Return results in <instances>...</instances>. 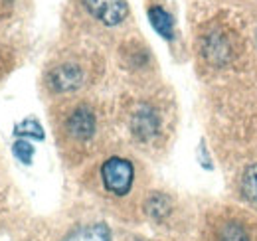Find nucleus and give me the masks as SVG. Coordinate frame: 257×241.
Instances as JSON below:
<instances>
[{"instance_id": "obj_6", "label": "nucleus", "mask_w": 257, "mask_h": 241, "mask_svg": "<svg viewBox=\"0 0 257 241\" xmlns=\"http://www.w3.org/2000/svg\"><path fill=\"white\" fill-rule=\"evenodd\" d=\"M93 75V65L81 56H65L54 61L44 73V87L50 95L64 97L81 91Z\"/></svg>"}, {"instance_id": "obj_11", "label": "nucleus", "mask_w": 257, "mask_h": 241, "mask_svg": "<svg viewBox=\"0 0 257 241\" xmlns=\"http://www.w3.org/2000/svg\"><path fill=\"white\" fill-rule=\"evenodd\" d=\"M147 14H149L151 26L155 28V32H157L161 38L172 42V40H174V18H172V14H170L166 8L159 6V4L149 6Z\"/></svg>"}, {"instance_id": "obj_4", "label": "nucleus", "mask_w": 257, "mask_h": 241, "mask_svg": "<svg viewBox=\"0 0 257 241\" xmlns=\"http://www.w3.org/2000/svg\"><path fill=\"white\" fill-rule=\"evenodd\" d=\"M198 241H257V213L231 204L212 206L200 217Z\"/></svg>"}, {"instance_id": "obj_5", "label": "nucleus", "mask_w": 257, "mask_h": 241, "mask_svg": "<svg viewBox=\"0 0 257 241\" xmlns=\"http://www.w3.org/2000/svg\"><path fill=\"white\" fill-rule=\"evenodd\" d=\"M198 54L208 69H231L243 56V42L225 24H214L202 32L198 42Z\"/></svg>"}, {"instance_id": "obj_8", "label": "nucleus", "mask_w": 257, "mask_h": 241, "mask_svg": "<svg viewBox=\"0 0 257 241\" xmlns=\"http://www.w3.org/2000/svg\"><path fill=\"white\" fill-rule=\"evenodd\" d=\"M91 20L103 28H119L128 18L127 0H79Z\"/></svg>"}, {"instance_id": "obj_12", "label": "nucleus", "mask_w": 257, "mask_h": 241, "mask_svg": "<svg viewBox=\"0 0 257 241\" xmlns=\"http://www.w3.org/2000/svg\"><path fill=\"white\" fill-rule=\"evenodd\" d=\"M12 151H14V156H16L20 162H24V164H30V162H32L34 147L28 141H16L14 147H12Z\"/></svg>"}, {"instance_id": "obj_9", "label": "nucleus", "mask_w": 257, "mask_h": 241, "mask_svg": "<svg viewBox=\"0 0 257 241\" xmlns=\"http://www.w3.org/2000/svg\"><path fill=\"white\" fill-rule=\"evenodd\" d=\"M60 241H113L109 225L101 219H87L69 225Z\"/></svg>"}, {"instance_id": "obj_10", "label": "nucleus", "mask_w": 257, "mask_h": 241, "mask_svg": "<svg viewBox=\"0 0 257 241\" xmlns=\"http://www.w3.org/2000/svg\"><path fill=\"white\" fill-rule=\"evenodd\" d=\"M237 196L247 210L257 213V162L245 164L237 176Z\"/></svg>"}, {"instance_id": "obj_13", "label": "nucleus", "mask_w": 257, "mask_h": 241, "mask_svg": "<svg viewBox=\"0 0 257 241\" xmlns=\"http://www.w3.org/2000/svg\"><path fill=\"white\" fill-rule=\"evenodd\" d=\"M20 129H24V131H18V133H22V135H30V137H36V139H44L42 127H40V123L36 119L24 120V123L20 125Z\"/></svg>"}, {"instance_id": "obj_2", "label": "nucleus", "mask_w": 257, "mask_h": 241, "mask_svg": "<svg viewBox=\"0 0 257 241\" xmlns=\"http://www.w3.org/2000/svg\"><path fill=\"white\" fill-rule=\"evenodd\" d=\"M103 127V117L89 99H69L56 115L58 143L67 158H79L93 149Z\"/></svg>"}, {"instance_id": "obj_14", "label": "nucleus", "mask_w": 257, "mask_h": 241, "mask_svg": "<svg viewBox=\"0 0 257 241\" xmlns=\"http://www.w3.org/2000/svg\"><path fill=\"white\" fill-rule=\"evenodd\" d=\"M253 40H255V48H257V30H255V36H253Z\"/></svg>"}, {"instance_id": "obj_3", "label": "nucleus", "mask_w": 257, "mask_h": 241, "mask_svg": "<svg viewBox=\"0 0 257 241\" xmlns=\"http://www.w3.org/2000/svg\"><path fill=\"white\" fill-rule=\"evenodd\" d=\"M125 123L137 147L157 151L166 145L172 133V111L161 95H141L128 101Z\"/></svg>"}, {"instance_id": "obj_1", "label": "nucleus", "mask_w": 257, "mask_h": 241, "mask_svg": "<svg viewBox=\"0 0 257 241\" xmlns=\"http://www.w3.org/2000/svg\"><path fill=\"white\" fill-rule=\"evenodd\" d=\"M145 170L131 154L109 152L89 172L87 186L97 200L121 219H139L147 194Z\"/></svg>"}, {"instance_id": "obj_7", "label": "nucleus", "mask_w": 257, "mask_h": 241, "mask_svg": "<svg viewBox=\"0 0 257 241\" xmlns=\"http://www.w3.org/2000/svg\"><path fill=\"white\" fill-rule=\"evenodd\" d=\"M180 215H182V210H180L176 198L170 196L168 192L155 190V192L145 194L143 204H141V217L151 221L155 227L176 229Z\"/></svg>"}]
</instances>
